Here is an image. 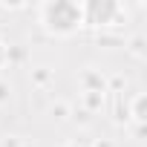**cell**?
Returning <instances> with one entry per match:
<instances>
[{
	"mask_svg": "<svg viewBox=\"0 0 147 147\" xmlns=\"http://www.w3.org/2000/svg\"><path fill=\"white\" fill-rule=\"evenodd\" d=\"M81 20H84L81 6L69 3V0H55V3H46L43 6V23L52 32H58V35H66L72 29H78Z\"/></svg>",
	"mask_w": 147,
	"mask_h": 147,
	"instance_id": "cell-1",
	"label": "cell"
}]
</instances>
